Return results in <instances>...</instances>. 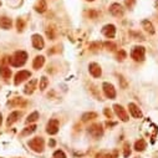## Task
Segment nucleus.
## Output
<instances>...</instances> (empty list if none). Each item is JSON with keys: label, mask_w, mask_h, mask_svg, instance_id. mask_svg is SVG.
Here are the masks:
<instances>
[{"label": "nucleus", "mask_w": 158, "mask_h": 158, "mask_svg": "<svg viewBox=\"0 0 158 158\" xmlns=\"http://www.w3.org/2000/svg\"><path fill=\"white\" fill-rule=\"evenodd\" d=\"M27 54L25 51H16L13 57H10V65L14 67H20L26 62Z\"/></svg>", "instance_id": "1"}, {"label": "nucleus", "mask_w": 158, "mask_h": 158, "mask_svg": "<svg viewBox=\"0 0 158 158\" xmlns=\"http://www.w3.org/2000/svg\"><path fill=\"white\" fill-rule=\"evenodd\" d=\"M29 147L35 151V152H43L44 149V139L41 137H36V138H32L30 142H29Z\"/></svg>", "instance_id": "2"}, {"label": "nucleus", "mask_w": 158, "mask_h": 158, "mask_svg": "<svg viewBox=\"0 0 158 158\" xmlns=\"http://www.w3.org/2000/svg\"><path fill=\"white\" fill-rule=\"evenodd\" d=\"M144 52H146L144 48H142V46H135L132 49V51H131V56H132V59L135 61H143L144 60Z\"/></svg>", "instance_id": "3"}, {"label": "nucleus", "mask_w": 158, "mask_h": 158, "mask_svg": "<svg viewBox=\"0 0 158 158\" xmlns=\"http://www.w3.org/2000/svg\"><path fill=\"white\" fill-rule=\"evenodd\" d=\"M113 110H114V113L117 114V117L121 118L123 122H127V121H128V116H127V113H126V111H125V108H123L122 106L114 105V106H113Z\"/></svg>", "instance_id": "4"}, {"label": "nucleus", "mask_w": 158, "mask_h": 158, "mask_svg": "<svg viewBox=\"0 0 158 158\" xmlns=\"http://www.w3.org/2000/svg\"><path fill=\"white\" fill-rule=\"evenodd\" d=\"M102 87H103V92H105L106 97H108V98H111V100H113V98L116 97V90H114V87H113L111 84L105 82V84L102 85Z\"/></svg>", "instance_id": "5"}, {"label": "nucleus", "mask_w": 158, "mask_h": 158, "mask_svg": "<svg viewBox=\"0 0 158 158\" xmlns=\"http://www.w3.org/2000/svg\"><path fill=\"white\" fill-rule=\"evenodd\" d=\"M30 76H31L30 71H26V70H23L20 72H18L16 76H15V85H19V84L24 82L26 78H30Z\"/></svg>", "instance_id": "6"}, {"label": "nucleus", "mask_w": 158, "mask_h": 158, "mask_svg": "<svg viewBox=\"0 0 158 158\" xmlns=\"http://www.w3.org/2000/svg\"><path fill=\"white\" fill-rule=\"evenodd\" d=\"M31 41H32V46L36 49V50H41L43 48H44V39L40 36V35H37V34H35L34 36H32V39H31Z\"/></svg>", "instance_id": "7"}, {"label": "nucleus", "mask_w": 158, "mask_h": 158, "mask_svg": "<svg viewBox=\"0 0 158 158\" xmlns=\"http://www.w3.org/2000/svg\"><path fill=\"white\" fill-rule=\"evenodd\" d=\"M49 135H56L59 132V121L57 120H50L46 128Z\"/></svg>", "instance_id": "8"}, {"label": "nucleus", "mask_w": 158, "mask_h": 158, "mask_svg": "<svg viewBox=\"0 0 158 158\" xmlns=\"http://www.w3.org/2000/svg\"><path fill=\"white\" fill-rule=\"evenodd\" d=\"M110 13H111L113 16L120 18V16L123 15L125 10H123V8H122L120 4H112V5L110 6Z\"/></svg>", "instance_id": "9"}, {"label": "nucleus", "mask_w": 158, "mask_h": 158, "mask_svg": "<svg viewBox=\"0 0 158 158\" xmlns=\"http://www.w3.org/2000/svg\"><path fill=\"white\" fill-rule=\"evenodd\" d=\"M102 34H103L106 37L112 39V37H114V35H116V27H114L113 25H106V26L102 29Z\"/></svg>", "instance_id": "10"}, {"label": "nucleus", "mask_w": 158, "mask_h": 158, "mask_svg": "<svg viewBox=\"0 0 158 158\" xmlns=\"http://www.w3.org/2000/svg\"><path fill=\"white\" fill-rule=\"evenodd\" d=\"M89 133H90L91 136H94L95 138H97V137H101V136H102L103 131H102V127H101L100 125H94L92 127L89 128Z\"/></svg>", "instance_id": "11"}, {"label": "nucleus", "mask_w": 158, "mask_h": 158, "mask_svg": "<svg viewBox=\"0 0 158 158\" xmlns=\"http://www.w3.org/2000/svg\"><path fill=\"white\" fill-rule=\"evenodd\" d=\"M89 71H90V73H91L94 77H100V76H101V67H100V65H97V64H95V62L90 64Z\"/></svg>", "instance_id": "12"}, {"label": "nucleus", "mask_w": 158, "mask_h": 158, "mask_svg": "<svg viewBox=\"0 0 158 158\" xmlns=\"http://www.w3.org/2000/svg\"><path fill=\"white\" fill-rule=\"evenodd\" d=\"M128 108H130V112H131V114H132L133 118H141V117H142V112H141V110L138 108L137 105L130 103V105H128Z\"/></svg>", "instance_id": "13"}, {"label": "nucleus", "mask_w": 158, "mask_h": 158, "mask_svg": "<svg viewBox=\"0 0 158 158\" xmlns=\"http://www.w3.org/2000/svg\"><path fill=\"white\" fill-rule=\"evenodd\" d=\"M44 62H45V57H44V56H36V57L34 59L32 67H34L35 70H39V69H41V67H43Z\"/></svg>", "instance_id": "14"}, {"label": "nucleus", "mask_w": 158, "mask_h": 158, "mask_svg": "<svg viewBox=\"0 0 158 158\" xmlns=\"http://www.w3.org/2000/svg\"><path fill=\"white\" fill-rule=\"evenodd\" d=\"M11 19H9V18H6V16H3V18H0V27L2 29H5V30H8V29H10L11 27Z\"/></svg>", "instance_id": "15"}, {"label": "nucleus", "mask_w": 158, "mask_h": 158, "mask_svg": "<svg viewBox=\"0 0 158 158\" xmlns=\"http://www.w3.org/2000/svg\"><path fill=\"white\" fill-rule=\"evenodd\" d=\"M36 80H35V78H32V80L25 86V90H24V92L26 94V95H31L32 92H34V90H35V86H36Z\"/></svg>", "instance_id": "16"}, {"label": "nucleus", "mask_w": 158, "mask_h": 158, "mask_svg": "<svg viewBox=\"0 0 158 158\" xmlns=\"http://www.w3.org/2000/svg\"><path fill=\"white\" fill-rule=\"evenodd\" d=\"M20 116H21V113H20L19 111H15V112L10 113V114H9V118H8V126H10V125H13L14 122H16L18 118H19Z\"/></svg>", "instance_id": "17"}, {"label": "nucleus", "mask_w": 158, "mask_h": 158, "mask_svg": "<svg viewBox=\"0 0 158 158\" xmlns=\"http://www.w3.org/2000/svg\"><path fill=\"white\" fill-rule=\"evenodd\" d=\"M146 147H147V143H146V141L143 139V138H141V139H138L136 143H135V148H136V151H144L146 149Z\"/></svg>", "instance_id": "18"}, {"label": "nucleus", "mask_w": 158, "mask_h": 158, "mask_svg": "<svg viewBox=\"0 0 158 158\" xmlns=\"http://www.w3.org/2000/svg\"><path fill=\"white\" fill-rule=\"evenodd\" d=\"M0 75H2L4 78H10L11 76V70L6 66H2L0 67Z\"/></svg>", "instance_id": "19"}, {"label": "nucleus", "mask_w": 158, "mask_h": 158, "mask_svg": "<svg viewBox=\"0 0 158 158\" xmlns=\"http://www.w3.org/2000/svg\"><path fill=\"white\" fill-rule=\"evenodd\" d=\"M142 26H143V29L146 30V31H148L149 34H154V29H153V25L148 21V20H143L142 21Z\"/></svg>", "instance_id": "20"}, {"label": "nucleus", "mask_w": 158, "mask_h": 158, "mask_svg": "<svg viewBox=\"0 0 158 158\" xmlns=\"http://www.w3.org/2000/svg\"><path fill=\"white\" fill-rule=\"evenodd\" d=\"M35 9H36V11H39V13H44V11L46 10V3H45V0H40V2H39V4L35 6Z\"/></svg>", "instance_id": "21"}, {"label": "nucleus", "mask_w": 158, "mask_h": 158, "mask_svg": "<svg viewBox=\"0 0 158 158\" xmlns=\"http://www.w3.org/2000/svg\"><path fill=\"white\" fill-rule=\"evenodd\" d=\"M96 117H97V113H95V112H89V113H85V114L82 116V121L86 122V121L92 120V118H96Z\"/></svg>", "instance_id": "22"}, {"label": "nucleus", "mask_w": 158, "mask_h": 158, "mask_svg": "<svg viewBox=\"0 0 158 158\" xmlns=\"http://www.w3.org/2000/svg\"><path fill=\"white\" fill-rule=\"evenodd\" d=\"M97 158H117V152H116V151H113L112 153H107V154L101 153V154H98V156H97Z\"/></svg>", "instance_id": "23"}, {"label": "nucleus", "mask_w": 158, "mask_h": 158, "mask_svg": "<svg viewBox=\"0 0 158 158\" xmlns=\"http://www.w3.org/2000/svg\"><path fill=\"white\" fill-rule=\"evenodd\" d=\"M39 118V113L37 112H32L29 117H27V120H26V123H30V122H35L36 120Z\"/></svg>", "instance_id": "24"}, {"label": "nucleus", "mask_w": 158, "mask_h": 158, "mask_svg": "<svg viewBox=\"0 0 158 158\" xmlns=\"http://www.w3.org/2000/svg\"><path fill=\"white\" fill-rule=\"evenodd\" d=\"M49 85V80H48V77H41V80H40V90H45L46 86Z\"/></svg>", "instance_id": "25"}, {"label": "nucleus", "mask_w": 158, "mask_h": 158, "mask_svg": "<svg viewBox=\"0 0 158 158\" xmlns=\"http://www.w3.org/2000/svg\"><path fill=\"white\" fill-rule=\"evenodd\" d=\"M35 130H36V126H30V127H26L24 131H23V136H27V135H30V133H32V132H35Z\"/></svg>", "instance_id": "26"}, {"label": "nucleus", "mask_w": 158, "mask_h": 158, "mask_svg": "<svg viewBox=\"0 0 158 158\" xmlns=\"http://www.w3.org/2000/svg\"><path fill=\"white\" fill-rule=\"evenodd\" d=\"M126 56H127V54H126V51L125 50H120L117 54H116V57H117V60H125L126 59Z\"/></svg>", "instance_id": "27"}, {"label": "nucleus", "mask_w": 158, "mask_h": 158, "mask_svg": "<svg viewBox=\"0 0 158 158\" xmlns=\"http://www.w3.org/2000/svg\"><path fill=\"white\" fill-rule=\"evenodd\" d=\"M130 148H131L130 143H125V148H123V149H125V153H123L125 157H128V156L131 154V149H130Z\"/></svg>", "instance_id": "28"}, {"label": "nucleus", "mask_w": 158, "mask_h": 158, "mask_svg": "<svg viewBox=\"0 0 158 158\" xmlns=\"http://www.w3.org/2000/svg\"><path fill=\"white\" fill-rule=\"evenodd\" d=\"M52 158H66V156H65V153H64L62 151H56V152L54 153Z\"/></svg>", "instance_id": "29"}, {"label": "nucleus", "mask_w": 158, "mask_h": 158, "mask_svg": "<svg viewBox=\"0 0 158 158\" xmlns=\"http://www.w3.org/2000/svg\"><path fill=\"white\" fill-rule=\"evenodd\" d=\"M103 45H105V48H107L108 50H114V49H116V44H113V43H105Z\"/></svg>", "instance_id": "30"}, {"label": "nucleus", "mask_w": 158, "mask_h": 158, "mask_svg": "<svg viewBox=\"0 0 158 158\" xmlns=\"http://www.w3.org/2000/svg\"><path fill=\"white\" fill-rule=\"evenodd\" d=\"M135 3H136V0H126V6L131 9L135 5Z\"/></svg>", "instance_id": "31"}, {"label": "nucleus", "mask_w": 158, "mask_h": 158, "mask_svg": "<svg viewBox=\"0 0 158 158\" xmlns=\"http://www.w3.org/2000/svg\"><path fill=\"white\" fill-rule=\"evenodd\" d=\"M23 27H24V21L21 19H19L18 20V29L19 30H23Z\"/></svg>", "instance_id": "32"}, {"label": "nucleus", "mask_w": 158, "mask_h": 158, "mask_svg": "<svg viewBox=\"0 0 158 158\" xmlns=\"http://www.w3.org/2000/svg\"><path fill=\"white\" fill-rule=\"evenodd\" d=\"M105 114H106L108 118H111V117H112V112H111L108 108H105Z\"/></svg>", "instance_id": "33"}, {"label": "nucleus", "mask_w": 158, "mask_h": 158, "mask_svg": "<svg viewBox=\"0 0 158 158\" xmlns=\"http://www.w3.org/2000/svg\"><path fill=\"white\" fill-rule=\"evenodd\" d=\"M49 144H50L51 147H52V146H55V141H54V139H51V141L49 142Z\"/></svg>", "instance_id": "34"}, {"label": "nucleus", "mask_w": 158, "mask_h": 158, "mask_svg": "<svg viewBox=\"0 0 158 158\" xmlns=\"http://www.w3.org/2000/svg\"><path fill=\"white\" fill-rule=\"evenodd\" d=\"M0 125H2V113H0Z\"/></svg>", "instance_id": "35"}, {"label": "nucleus", "mask_w": 158, "mask_h": 158, "mask_svg": "<svg viewBox=\"0 0 158 158\" xmlns=\"http://www.w3.org/2000/svg\"><path fill=\"white\" fill-rule=\"evenodd\" d=\"M156 5H157V8H158V0H157V2H156Z\"/></svg>", "instance_id": "36"}, {"label": "nucleus", "mask_w": 158, "mask_h": 158, "mask_svg": "<svg viewBox=\"0 0 158 158\" xmlns=\"http://www.w3.org/2000/svg\"><path fill=\"white\" fill-rule=\"evenodd\" d=\"M89 2H94V0H89Z\"/></svg>", "instance_id": "37"}]
</instances>
